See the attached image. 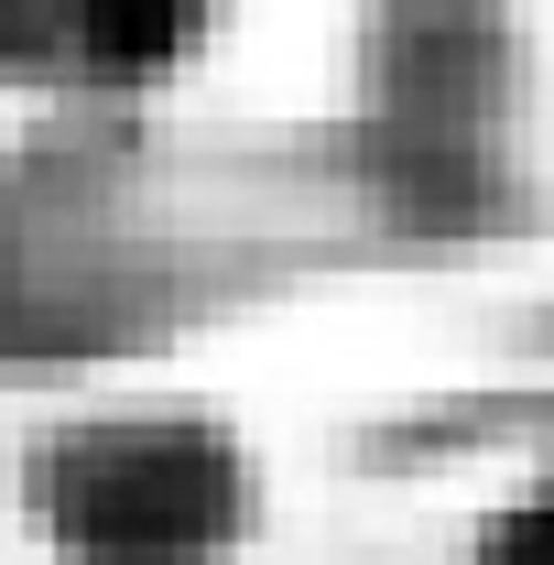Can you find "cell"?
<instances>
[{
  "mask_svg": "<svg viewBox=\"0 0 554 565\" xmlns=\"http://www.w3.org/2000/svg\"><path fill=\"white\" fill-rule=\"evenodd\" d=\"M44 522L76 565H207L239 522V457L196 424H98L44 457Z\"/></svg>",
  "mask_w": 554,
  "mask_h": 565,
  "instance_id": "1",
  "label": "cell"
},
{
  "mask_svg": "<svg viewBox=\"0 0 554 565\" xmlns=\"http://www.w3.org/2000/svg\"><path fill=\"white\" fill-rule=\"evenodd\" d=\"M207 0H0V66L55 87H141L196 44Z\"/></svg>",
  "mask_w": 554,
  "mask_h": 565,
  "instance_id": "2",
  "label": "cell"
},
{
  "mask_svg": "<svg viewBox=\"0 0 554 565\" xmlns=\"http://www.w3.org/2000/svg\"><path fill=\"white\" fill-rule=\"evenodd\" d=\"M489 565H554V490H544V500H522V511L489 533Z\"/></svg>",
  "mask_w": 554,
  "mask_h": 565,
  "instance_id": "3",
  "label": "cell"
}]
</instances>
